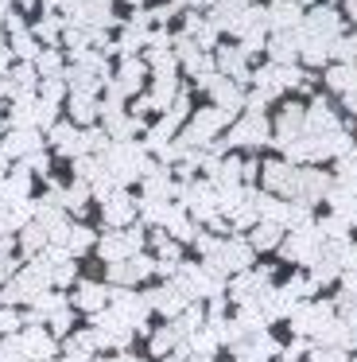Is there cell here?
<instances>
[{
    "instance_id": "1",
    "label": "cell",
    "mask_w": 357,
    "mask_h": 362,
    "mask_svg": "<svg viewBox=\"0 0 357 362\" xmlns=\"http://www.w3.org/2000/svg\"><path fill=\"white\" fill-rule=\"evenodd\" d=\"M279 253L287 261H299V265H310V261L322 257V230L318 226H299L295 234H287L279 242Z\"/></svg>"
},
{
    "instance_id": "2",
    "label": "cell",
    "mask_w": 357,
    "mask_h": 362,
    "mask_svg": "<svg viewBox=\"0 0 357 362\" xmlns=\"http://www.w3.org/2000/svg\"><path fill=\"white\" fill-rule=\"evenodd\" d=\"M330 320H334V308L322 304V300H318V304H303V308H295V312H291V327H295V335H303V339L318 335Z\"/></svg>"
},
{
    "instance_id": "3",
    "label": "cell",
    "mask_w": 357,
    "mask_h": 362,
    "mask_svg": "<svg viewBox=\"0 0 357 362\" xmlns=\"http://www.w3.org/2000/svg\"><path fill=\"white\" fill-rule=\"evenodd\" d=\"M264 187L268 191H279V195H295L299 191V168H291L284 160H272V164H264Z\"/></svg>"
},
{
    "instance_id": "4",
    "label": "cell",
    "mask_w": 357,
    "mask_h": 362,
    "mask_svg": "<svg viewBox=\"0 0 357 362\" xmlns=\"http://www.w3.org/2000/svg\"><path fill=\"white\" fill-rule=\"evenodd\" d=\"M307 32H310V40H318V43L334 40V35L341 32L338 12H334V8H315V12L307 16Z\"/></svg>"
},
{
    "instance_id": "5",
    "label": "cell",
    "mask_w": 357,
    "mask_h": 362,
    "mask_svg": "<svg viewBox=\"0 0 357 362\" xmlns=\"http://www.w3.org/2000/svg\"><path fill=\"white\" fill-rule=\"evenodd\" d=\"M74 304L82 308V312L97 315V312H105V308H109V288H105V284H93V281H82V284H78V292H74Z\"/></svg>"
},
{
    "instance_id": "6",
    "label": "cell",
    "mask_w": 357,
    "mask_h": 362,
    "mask_svg": "<svg viewBox=\"0 0 357 362\" xmlns=\"http://www.w3.org/2000/svg\"><path fill=\"white\" fill-rule=\"evenodd\" d=\"M233 141H237V144H248V148H256V144H264V141H268V121H264L260 113H248V117L237 125V133H233Z\"/></svg>"
},
{
    "instance_id": "7",
    "label": "cell",
    "mask_w": 357,
    "mask_h": 362,
    "mask_svg": "<svg viewBox=\"0 0 357 362\" xmlns=\"http://www.w3.org/2000/svg\"><path fill=\"white\" fill-rule=\"evenodd\" d=\"M295 195L303 199V203H315V199H322V195H330V175L326 172H299V191Z\"/></svg>"
},
{
    "instance_id": "8",
    "label": "cell",
    "mask_w": 357,
    "mask_h": 362,
    "mask_svg": "<svg viewBox=\"0 0 357 362\" xmlns=\"http://www.w3.org/2000/svg\"><path fill=\"white\" fill-rule=\"evenodd\" d=\"M132 218H136V203H132L128 195L109 199V206H105V222H109V226H124V222H132Z\"/></svg>"
},
{
    "instance_id": "9",
    "label": "cell",
    "mask_w": 357,
    "mask_h": 362,
    "mask_svg": "<svg viewBox=\"0 0 357 362\" xmlns=\"http://www.w3.org/2000/svg\"><path fill=\"white\" fill-rule=\"evenodd\" d=\"M20 346H23V354H28V358H47V354L54 351V343L43 335V331H23Z\"/></svg>"
},
{
    "instance_id": "10",
    "label": "cell",
    "mask_w": 357,
    "mask_h": 362,
    "mask_svg": "<svg viewBox=\"0 0 357 362\" xmlns=\"http://www.w3.org/2000/svg\"><path fill=\"white\" fill-rule=\"evenodd\" d=\"M284 242V230L276 226V222H260V226L253 230V250H276V245Z\"/></svg>"
},
{
    "instance_id": "11",
    "label": "cell",
    "mask_w": 357,
    "mask_h": 362,
    "mask_svg": "<svg viewBox=\"0 0 357 362\" xmlns=\"http://www.w3.org/2000/svg\"><path fill=\"white\" fill-rule=\"evenodd\" d=\"M338 180H341V187H346V191H357V144L346 152V156H341Z\"/></svg>"
},
{
    "instance_id": "12",
    "label": "cell",
    "mask_w": 357,
    "mask_h": 362,
    "mask_svg": "<svg viewBox=\"0 0 357 362\" xmlns=\"http://www.w3.org/2000/svg\"><path fill=\"white\" fill-rule=\"evenodd\" d=\"M23 250H28V253H43L47 250V226H39V222H35V226H23Z\"/></svg>"
},
{
    "instance_id": "13",
    "label": "cell",
    "mask_w": 357,
    "mask_h": 362,
    "mask_svg": "<svg viewBox=\"0 0 357 362\" xmlns=\"http://www.w3.org/2000/svg\"><path fill=\"white\" fill-rule=\"evenodd\" d=\"M295 20H299V4H276V8H272V24L276 28H284V32H291L295 28Z\"/></svg>"
},
{
    "instance_id": "14",
    "label": "cell",
    "mask_w": 357,
    "mask_h": 362,
    "mask_svg": "<svg viewBox=\"0 0 357 362\" xmlns=\"http://www.w3.org/2000/svg\"><path fill=\"white\" fill-rule=\"evenodd\" d=\"M175 343H178V331H175V323H171V327H159V331L152 335V351H155V354H167Z\"/></svg>"
},
{
    "instance_id": "15",
    "label": "cell",
    "mask_w": 357,
    "mask_h": 362,
    "mask_svg": "<svg viewBox=\"0 0 357 362\" xmlns=\"http://www.w3.org/2000/svg\"><path fill=\"white\" fill-rule=\"evenodd\" d=\"M23 327V315L20 312H12V308H0V335H16V331Z\"/></svg>"
},
{
    "instance_id": "16",
    "label": "cell",
    "mask_w": 357,
    "mask_h": 362,
    "mask_svg": "<svg viewBox=\"0 0 357 362\" xmlns=\"http://www.w3.org/2000/svg\"><path fill=\"white\" fill-rule=\"evenodd\" d=\"M51 327H54V335H70V327H74V312H70V308L54 312L51 315Z\"/></svg>"
},
{
    "instance_id": "17",
    "label": "cell",
    "mask_w": 357,
    "mask_h": 362,
    "mask_svg": "<svg viewBox=\"0 0 357 362\" xmlns=\"http://www.w3.org/2000/svg\"><path fill=\"white\" fill-rule=\"evenodd\" d=\"M291 55H295V40H291V35H284V40H272V59L287 63Z\"/></svg>"
},
{
    "instance_id": "18",
    "label": "cell",
    "mask_w": 357,
    "mask_h": 362,
    "mask_svg": "<svg viewBox=\"0 0 357 362\" xmlns=\"http://www.w3.org/2000/svg\"><path fill=\"white\" fill-rule=\"evenodd\" d=\"M222 66L225 71H241V55L233 47H225V55H222Z\"/></svg>"
},
{
    "instance_id": "19",
    "label": "cell",
    "mask_w": 357,
    "mask_h": 362,
    "mask_svg": "<svg viewBox=\"0 0 357 362\" xmlns=\"http://www.w3.org/2000/svg\"><path fill=\"white\" fill-rule=\"evenodd\" d=\"M341 288H346V296L357 300V273H341Z\"/></svg>"
},
{
    "instance_id": "20",
    "label": "cell",
    "mask_w": 357,
    "mask_h": 362,
    "mask_svg": "<svg viewBox=\"0 0 357 362\" xmlns=\"http://www.w3.org/2000/svg\"><path fill=\"white\" fill-rule=\"evenodd\" d=\"M163 362H183V354H167V358H163Z\"/></svg>"
},
{
    "instance_id": "21",
    "label": "cell",
    "mask_w": 357,
    "mask_h": 362,
    "mask_svg": "<svg viewBox=\"0 0 357 362\" xmlns=\"http://www.w3.org/2000/svg\"><path fill=\"white\" fill-rule=\"evenodd\" d=\"M237 362H245V358H237Z\"/></svg>"
}]
</instances>
